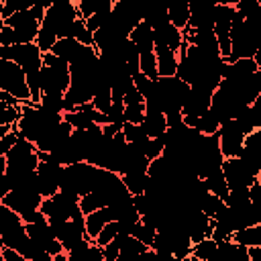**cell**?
I'll return each mask as SVG.
<instances>
[{"mask_svg":"<svg viewBox=\"0 0 261 261\" xmlns=\"http://www.w3.org/2000/svg\"><path fill=\"white\" fill-rule=\"evenodd\" d=\"M118 253H120V249H118V245L114 241L102 245V257H104V261H116L118 259Z\"/></svg>","mask_w":261,"mask_h":261,"instance_id":"836d02e7","label":"cell"},{"mask_svg":"<svg viewBox=\"0 0 261 261\" xmlns=\"http://www.w3.org/2000/svg\"><path fill=\"white\" fill-rule=\"evenodd\" d=\"M110 220H114V218H112V210H110V206H102V208H98V210H94V212L84 214L86 237H88L90 241H94L96 234L100 232V228H102L106 222H110Z\"/></svg>","mask_w":261,"mask_h":261,"instance_id":"8fae6325","label":"cell"},{"mask_svg":"<svg viewBox=\"0 0 261 261\" xmlns=\"http://www.w3.org/2000/svg\"><path fill=\"white\" fill-rule=\"evenodd\" d=\"M230 239L234 243H239V245H245V247L261 245V222L251 224V226H245V228H239V230H232Z\"/></svg>","mask_w":261,"mask_h":261,"instance_id":"ac0fdd59","label":"cell"},{"mask_svg":"<svg viewBox=\"0 0 261 261\" xmlns=\"http://www.w3.org/2000/svg\"><path fill=\"white\" fill-rule=\"evenodd\" d=\"M155 228H151V226H147L145 222H141V218H139V222H135L133 224V228H130V234L133 237H137L141 243H145L149 249H151V245H153V239H155Z\"/></svg>","mask_w":261,"mask_h":261,"instance_id":"d4e9b609","label":"cell"},{"mask_svg":"<svg viewBox=\"0 0 261 261\" xmlns=\"http://www.w3.org/2000/svg\"><path fill=\"white\" fill-rule=\"evenodd\" d=\"M216 137H218V149H220L222 159L224 157H239L241 155L245 135L239 128L234 118H228V120L220 122V126L216 130Z\"/></svg>","mask_w":261,"mask_h":261,"instance_id":"5b68a950","label":"cell"},{"mask_svg":"<svg viewBox=\"0 0 261 261\" xmlns=\"http://www.w3.org/2000/svg\"><path fill=\"white\" fill-rule=\"evenodd\" d=\"M55 41H57V37H55V33H53V31H49V29H45V27H39V33H37L35 45H37L43 53L51 51V47H53V43H55Z\"/></svg>","mask_w":261,"mask_h":261,"instance_id":"83f0119b","label":"cell"},{"mask_svg":"<svg viewBox=\"0 0 261 261\" xmlns=\"http://www.w3.org/2000/svg\"><path fill=\"white\" fill-rule=\"evenodd\" d=\"M77 204H80L82 212H84V214H88V212H94V210H98V208L106 206V198H104L100 192L90 190V192H86V194H82V196H80Z\"/></svg>","mask_w":261,"mask_h":261,"instance_id":"ffe728a7","label":"cell"},{"mask_svg":"<svg viewBox=\"0 0 261 261\" xmlns=\"http://www.w3.org/2000/svg\"><path fill=\"white\" fill-rule=\"evenodd\" d=\"M57 190H59V181H57V177H53V175H45V173H37V192H39L43 198L53 196Z\"/></svg>","mask_w":261,"mask_h":261,"instance_id":"cb8c5ba5","label":"cell"},{"mask_svg":"<svg viewBox=\"0 0 261 261\" xmlns=\"http://www.w3.org/2000/svg\"><path fill=\"white\" fill-rule=\"evenodd\" d=\"M202 179H204V184H206L208 192L216 194V196H218V198H222V200L228 196V186H226V179H224V175H222V169H220V167H212L210 171H206V175H204Z\"/></svg>","mask_w":261,"mask_h":261,"instance_id":"9a60e30c","label":"cell"},{"mask_svg":"<svg viewBox=\"0 0 261 261\" xmlns=\"http://www.w3.org/2000/svg\"><path fill=\"white\" fill-rule=\"evenodd\" d=\"M41 71V69H39ZM39 71H29V73H24V77H27V86H29V92H31V102H39V98H41V73Z\"/></svg>","mask_w":261,"mask_h":261,"instance_id":"4dcf8cb0","label":"cell"},{"mask_svg":"<svg viewBox=\"0 0 261 261\" xmlns=\"http://www.w3.org/2000/svg\"><path fill=\"white\" fill-rule=\"evenodd\" d=\"M10 190H12V181H10V177H8L6 173H2V175H0V200H2Z\"/></svg>","mask_w":261,"mask_h":261,"instance_id":"74e56055","label":"cell"},{"mask_svg":"<svg viewBox=\"0 0 261 261\" xmlns=\"http://www.w3.org/2000/svg\"><path fill=\"white\" fill-rule=\"evenodd\" d=\"M128 39L135 43V47L139 49V53L141 51H153V47H155V31H153V27L147 20H139L130 29Z\"/></svg>","mask_w":261,"mask_h":261,"instance_id":"9c48e42d","label":"cell"},{"mask_svg":"<svg viewBox=\"0 0 261 261\" xmlns=\"http://www.w3.org/2000/svg\"><path fill=\"white\" fill-rule=\"evenodd\" d=\"M80 47H82V43H77L75 39H71V37H61V39H57V41L53 43L51 53L57 55V57H61V59H65V61L69 63V61L75 57V53L80 51Z\"/></svg>","mask_w":261,"mask_h":261,"instance_id":"d6986e66","label":"cell"},{"mask_svg":"<svg viewBox=\"0 0 261 261\" xmlns=\"http://www.w3.org/2000/svg\"><path fill=\"white\" fill-rule=\"evenodd\" d=\"M208 108H210V94L190 88V94L186 96V100L181 104V116H200Z\"/></svg>","mask_w":261,"mask_h":261,"instance_id":"ba28073f","label":"cell"},{"mask_svg":"<svg viewBox=\"0 0 261 261\" xmlns=\"http://www.w3.org/2000/svg\"><path fill=\"white\" fill-rule=\"evenodd\" d=\"M2 249H4V241H2V234H0V253H2Z\"/></svg>","mask_w":261,"mask_h":261,"instance_id":"60d3db41","label":"cell"},{"mask_svg":"<svg viewBox=\"0 0 261 261\" xmlns=\"http://www.w3.org/2000/svg\"><path fill=\"white\" fill-rule=\"evenodd\" d=\"M122 102L124 104H139V102H145L143 100V96H141V92L135 88V84L124 92V96H122Z\"/></svg>","mask_w":261,"mask_h":261,"instance_id":"e575fe53","label":"cell"},{"mask_svg":"<svg viewBox=\"0 0 261 261\" xmlns=\"http://www.w3.org/2000/svg\"><path fill=\"white\" fill-rule=\"evenodd\" d=\"M222 175L226 179L228 190H237V188H249L261 173H257L251 165H247L241 157H224L220 163Z\"/></svg>","mask_w":261,"mask_h":261,"instance_id":"277c9868","label":"cell"},{"mask_svg":"<svg viewBox=\"0 0 261 261\" xmlns=\"http://www.w3.org/2000/svg\"><path fill=\"white\" fill-rule=\"evenodd\" d=\"M16 37H14V29L6 22L0 24V45H14Z\"/></svg>","mask_w":261,"mask_h":261,"instance_id":"d6a6232c","label":"cell"},{"mask_svg":"<svg viewBox=\"0 0 261 261\" xmlns=\"http://www.w3.org/2000/svg\"><path fill=\"white\" fill-rule=\"evenodd\" d=\"M163 149H165L163 135H161V137H149V141H147V145H145V149H143V155L151 161V159L159 157V155L163 153Z\"/></svg>","mask_w":261,"mask_h":261,"instance_id":"f546056e","label":"cell"},{"mask_svg":"<svg viewBox=\"0 0 261 261\" xmlns=\"http://www.w3.org/2000/svg\"><path fill=\"white\" fill-rule=\"evenodd\" d=\"M41 200L43 196L35 190H27V188H12L0 202H4L8 208H12L14 212H18L20 216L33 212V210H39L41 206Z\"/></svg>","mask_w":261,"mask_h":261,"instance_id":"8992f818","label":"cell"},{"mask_svg":"<svg viewBox=\"0 0 261 261\" xmlns=\"http://www.w3.org/2000/svg\"><path fill=\"white\" fill-rule=\"evenodd\" d=\"M153 31H155V45H165L173 53H177L181 49V45H184V33L177 27H173L169 20L163 22L161 27L153 29Z\"/></svg>","mask_w":261,"mask_h":261,"instance_id":"52a82bcc","label":"cell"},{"mask_svg":"<svg viewBox=\"0 0 261 261\" xmlns=\"http://www.w3.org/2000/svg\"><path fill=\"white\" fill-rule=\"evenodd\" d=\"M0 90L12 94L20 104L31 102V92L22 67L12 59H0Z\"/></svg>","mask_w":261,"mask_h":261,"instance_id":"3957f363","label":"cell"},{"mask_svg":"<svg viewBox=\"0 0 261 261\" xmlns=\"http://www.w3.org/2000/svg\"><path fill=\"white\" fill-rule=\"evenodd\" d=\"M120 128H122V124H118V122H104V124H102V137L112 139Z\"/></svg>","mask_w":261,"mask_h":261,"instance_id":"8d00e7d4","label":"cell"},{"mask_svg":"<svg viewBox=\"0 0 261 261\" xmlns=\"http://www.w3.org/2000/svg\"><path fill=\"white\" fill-rule=\"evenodd\" d=\"M120 179H122L124 188L130 192V196H135V194H143L147 190L149 173L147 171H124V173H120Z\"/></svg>","mask_w":261,"mask_h":261,"instance_id":"e0dca14e","label":"cell"},{"mask_svg":"<svg viewBox=\"0 0 261 261\" xmlns=\"http://www.w3.org/2000/svg\"><path fill=\"white\" fill-rule=\"evenodd\" d=\"M114 234H116V220H110V222H106L102 228H100V232L96 234V239H94V243L96 245H106V243H110L112 239H114Z\"/></svg>","mask_w":261,"mask_h":261,"instance_id":"1f68e13d","label":"cell"},{"mask_svg":"<svg viewBox=\"0 0 261 261\" xmlns=\"http://www.w3.org/2000/svg\"><path fill=\"white\" fill-rule=\"evenodd\" d=\"M77 6L75 0H53L49 8H45L41 27L55 33L57 39L71 37V24L77 18Z\"/></svg>","mask_w":261,"mask_h":261,"instance_id":"6da1fadb","label":"cell"},{"mask_svg":"<svg viewBox=\"0 0 261 261\" xmlns=\"http://www.w3.org/2000/svg\"><path fill=\"white\" fill-rule=\"evenodd\" d=\"M33 6V0H2V6H0V16L2 20L8 18L10 14L18 12V10H27Z\"/></svg>","mask_w":261,"mask_h":261,"instance_id":"484cf974","label":"cell"},{"mask_svg":"<svg viewBox=\"0 0 261 261\" xmlns=\"http://www.w3.org/2000/svg\"><path fill=\"white\" fill-rule=\"evenodd\" d=\"M141 126L145 128L149 137H161L167 130V120H165L163 110L155 106H145V116H143Z\"/></svg>","mask_w":261,"mask_h":261,"instance_id":"30bf717a","label":"cell"},{"mask_svg":"<svg viewBox=\"0 0 261 261\" xmlns=\"http://www.w3.org/2000/svg\"><path fill=\"white\" fill-rule=\"evenodd\" d=\"M0 6H2V0H0ZM0 24H2V16H0Z\"/></svg>","mask_w":261,"mask_h":261,"instance_id":"b9f144b4","label":"cell"},{"mask_svg":"<svg viewBox=\"0 0 261 261\" xmlns=\"http://www.w3.org/2000/svg\"><path fill=\"white\" fill-rule=\"evenodd\" d=\"M167 18L173 27L184 31L190 22V2L188 0H167Z\"/></svg>","mask_w":261,"mask_h":261,"instance_id":"4fadbf2b","label":"cell"},{"mask_svg":"<svg viewBox=\"0 0 261 261\" xmlns=\"http://www.w3.org/2000/svg\"><path fill=\"white\" fill-rule=\"evenodd\" d=\"M0 257H2V261H27L16 249H12V247H4L2 249V253H0Z\"/></svg>","mask_w":261,"mask_h":261,"instance_id":"d590c367","label":"cell"},{"mask_svg":"<svg viewBox=\"0 0 261 261\" xmlns=\"http://www.w3.org/2000/svg\"><path fill=\"white\" fill-rule=\"evenodd\" d=\"M145 116V102L139 104H124V122H133V124H141Z\"/></svg>","mask_w":261,"mask_h":261,"instance_id":"f1b7e54d","label":"cell"},{"mask_svg":"<svg viewBox=\"0 0 261 261\" xmlns=\"http://www.w3.org/2000/svg\"><path fill=\"white\" fill-rule=\"evenodd\" d=\"M139 71L145 73L147 77H159L157 75V59H155V51H141L139 53Z\"/></svg>","mask_w":261,"mask_h":261,"instance_id":"44dd1931","label":"cell"},{"mask_svg":"<svg viewBox=\"0 0 261 261\" xmlns=\"http://www.w3.org/2000/svg\"><path fill=\"white\" fill-rule=\"evenodd\" d=\"M24 222H22V216L18 212H14L12 208H8L4 202H0V234H10L18 228H22Z\"/></svg>","mask_w":261,"mask_h":261,"instance_id":"5bb4252c","label":"cell"},{"mask_svg":"<svg viewBox=\"0 0 261 261\" xmlns=\"http://www.w3.org/2000/svg\"><path fill=\"white\" fill-rule=\"evenodd\" d=\"M0 100L6 102V104H10V106H18V104H20L12 94H8V92H4V90H0Z\"/></svg>","mask_w":261,"mask_h":261,"instance_id":"f35d334b","label":"cell"},{"mask_svg":"<svg viewBox=\"0 0 261 261\" xmlns=\"http://www.w3.org/2000/svg\"><path fill=\"white\" fill-rule=\"evenodd\" d=\"M71 39H75L82 45H94V33H90L86 29V22L82 16H77L71 24Z\"/></svg>","mask_w":261,"mask_h":261,"instance_id":"603a6c76","label":"cell"},{"mask_svg":"<svg viewBox=\"0 0 261 261\" xmlns=\"http://www.w3.org/2000/svg\"><path fill=\"white\" fill-rule=\"evenodd\" d=\"M222 208H224V200L218 198V196L212 194V192H208V194L204 196V200L200 202V210H202L208 218H214Z\"/></svg>","mask_w":261,"mask_h":261,"instance_id":"7402d4cb","label":"cell"},{"mask_svg":"<svg viewBox=\"0 0 261 261\" xmlns=\"http://www.w3.org/2000/svg\"><path fill=\"white\" fill-rule=\"evenodd\" d=\"M53 0H33V6H39V8H49V4H51Z\"/></svg>","mask_w":261,"mask_h":261,"instance_id":"ab89813d","label":"cell"},{"mask_svg":"<svg viewBox=\"0 0 261 261\" xmlns=\"http://www.w3.org/2000/svg\"><path fill=\"white\" fill-rule=\"evenodd\" d=\"M43 14H45L43 8L31 6L27 10H18V12L10 14L2 22L10 24L14 29L16 43H35L37 33H39V27H41V20H43Z\"/></svg>","mask_w":261,"mask_h":261,"instance_id":"7a4b0ae2","label":"cell"},{"mask_svg":"<svg viewBox=\"0 0 261 261\" xmlns=\"http://www.w3.org/2000/svg\"><path fill=\"white\" fill-rule=\"evenodd\" d=\"M216 255V241L212 237H204L198 243H192V255L186 261H212Z\"/></svg>","mask_w":261,"mask_h":261,"instance_id":"2e32d148","label":"cell"},{"mask_svg":"<svg viewBox=\"0 0 261 261\" xmlns=\"http://www.w3.org/2000/svg\"><path fill=\"white\" fill-rule=\"evenodd\" d=\"M153 51H155V59H157V75L159 77L175 75V69H177V53H173L165 45H155Z\"/></svg>","mask_w":261,"mask_h":261,"instance_id":"7c38bea8","label":"cell"},{"mask_svg":"<svg viewBox=\"0 0 261 261\" xmlns=\"http://www.w3.org/2000/svg\"><path fill=\"white\" fill-rule=\"evenodd\" d=\"M18 118H20V104L10 106V104L0 100V126L2 124H14Z\"/></svg>","mask_w":261,"mask_h":261,"instance_id":"4316f807","label":"cell"}]
</instances>
